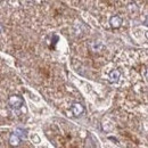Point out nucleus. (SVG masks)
I'll list each match as a JSON object with an SVG mask.
<instances>
[{
  "mask_svg": "<svg viewBox=\"0 0 148 148\" xmlns=\"http://www.w3.org/2000/svg\"><path fill=\"white\" fill-rule=\"evenodd\" d=\"M21 141H22V139L19 138L15 132L10 133V136H9V145L12 147H18L19 145H21Z\"/></svg>",
  "mask_w": 148,
  "mask_h": 148,
  "instance_id": "20e7f679",
  "label": "nucleus"
},
{
  "mask_svg": "<svg viewBox=\"0 0 148 148\" xmlns=\"http://www.w3.org/2000/svg\"><path fill=\"white\" fill-rule=\"evenodd\" d=\"M71 111H72V113H73V115L75 117H80V116H82L84 114L86 108H84V106L81 103L74 101V103H72V105H71Z\"/></svg>",
  "mask_w": 148,
  "mask_h": 148,
  "instance_id": "f03ea898",
  "label": "nucleus"
},
{
  "mask_svg": "<svg viewBox=\"0 0 148 148\" xmlns=\"http://www.w3.org/2000/svg\"><path fill=\"white\" fill-rule=\"evenodd\" d=\"M108 77H110V81H111L112 83H116V82H119V80H120V77H121V72H120V70H113L110 75H108Z\"/></svg>",
  "mask_w": 148,
  "mask_h": 148,
  "instance_id": "39448f33",
  "label": "nucleus"
},
{
  "mask_svg": "<svg viewBox=\"0 0 148 148\" xmlns=\"http://www.w3.org/2000/svg\"><path fill=\"white\" fill-rule=\"evenodd\" d=\"M123 24V19L119 15H114L110 18V25L112 29H120Z\"/></svg>",
  "mask_w": 148,
  "mask_h": 148,
  "instance_id": "7ed1b4c3",
  "label": "nucleus"
},
{
  "mask_svg": "<svg viewBox=\"0 0 148 148\" xmlns=\"http://www.w3.org/2000/svg\"><path fill=\"white\" fill-rule=\"evenodd\" d=\"M2 31H3V26H2V24L0 23V33H1Z\"/></svg>",
  "mask_w": 148,
  "mask_h": 148,
  "instance_id": "0eeeda50",
  "label": "nucleus"
},
{
  "mask_svg": "<svg viewBox=\"0 0 148 148\" xmlns=\"http://www.w3.org/2000/svg\"><path fill=\"white\" fill-rule=\"evenodd\" d=\"M7 105L12 110H18L24 106V99L19 95H12L7 99Z\"/></svg>",
  "mask_w": 148,
  "mask_h": 148,
  "instance_id": "f257e3e1",
  "label": "nucleus"
},
{
  "mask_svg": "<svg viewBox=\"0 0 148 148\" xmlns=\"http://www.w3.org/2000/svg\"><path fill=\"white\" fill-rule=\"evenodd\" d=\"M17 136H18L19 138L22 139V140H25L26 138H27V130H24V129H21V128H17V129H15L14 131Z\"/></svg>",
  "mask_w": 148,
  "mask_h": 148,
  "instance_id": "423d86ee",
  "label": "nucleus"
}]
</instances>
